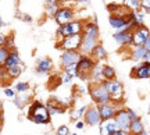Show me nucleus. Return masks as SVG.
Masks as SVG:
<instances>
[{"label": "nucleus", "mask_w": 150, "mask_h": 135, "mask_svg": "<svg viewBox=\"0 0 150 135\" xmlns=\"http://www.w3.org/2000/svg\"><path fill=\"white\" fill-rule=\"evenodd\" d=\"M83 41H82V46L81 50L83 54H92L97 48V41H99V28L95 22H86L83 27Z\"/></svg>", "instance_id": "1"}, {"label": "nucleus", "mask_w": 150, "mask_h": 135, "mask_svg": "<svg viewBox=\"0 0 150 135\" xmlns=\"http://www.w3.org/2000/svg\"><path fill=\"white\" fill-rule=\"evenodd\" d=\"M28 119L31 120V121H33V123H36V124H49L50 123V112H49V107L46 104L35 100L29 106Z\"/></svg>", "instance_id": "2"}, {"label": "nucleus", "mask_w": 150, "mask_h": 135, "mask_svg": "<svg viewBox=\"0 0 150 135\" xmlns=\"http://www.w3.org/2000/svg\"><path fill=\"white\" fill-rule=\"evenodd\" d=\"M89 93H91L93 102L96 103V106H103V104H107L111 102V95H110L108 89L103 87L100 82L96 85H92Z\"/></svg>", "instance_id": "3"}, {"label": "nucleus", "mask_w": 150, "mask_h": 135, "mask_svg": "<svg viewBox=\"0 0 150 135\" xmlns=\"http://www.w3.org/2000/svg\"><path fill=\"white\" fill-rule=\"evenodd\" d=\"M83 31V27H82V22L81 21H72L70 24H65V25H59V29H57V36L60 39L68 38V36H74V35H78Z\"/></svg>", "instance_id": "4"}, {"label": "nucleus", "mask_w": 150, "mask_h": 135, "mask_svg": "<svg viewBox=\"0 0 150 135\" xmlns=\"http://www.w3.org/2000/svg\"><path fill=\"white\" fill-rule=\"evenodd\" d=\"M82 41H83V36L81 33H78L74 36L61 39V42L59 43V48L63 49V52H65V50H79L81 46H82Z\"/></svg>", "instance_id": "5"}, {"label": "nucleus", "mask_w": 150, "mask_h": 135, "mask_svg": "<svg viewBox=\"0 0 150 135\" xmlns=\"http://www.w3.org/2000/svg\"><path fill=\"white\" fill-rule=\"evenodd\" d=\"M95 61L89 57L88 54H82L79 61H78V70H79V78H85V77H91L92 70L95 68Z\"/></svg>", "instance_id": "6"}, {"label": "nucleus", "mask_w": 150, "mask_h": 135, "mask_svg": "<svg viewBox=\"0 0 150 135\" xmlns=\"http://www.w3.org/2000/svg\"><path fill=\"white\" fill-rule=\"evenodd\" d=\"M83 119H85L86 125H91V127L100 125V123L103 121V119H102V116H100L99 106H89V109H88V112H86Z\"/></svg>", "instance_id": "7"}, {"label": "nucleus", "mask_w": 150, "mask_h": 135, "mask_svg": "<svg viewBox=\"0 0 150 135\" xmlns=\"http://www.w3.org/2000/svg\"><path fill=\"white\" fill-rule=\"evenodd\" d=\"M81 56L82 54L78 50H65V52H63L61 57H60V64L64 68H67V67H70L72 64H78Z\"/></svg>", "instance_id": "8"}, {"label": "nucleus", "mask_w": 150, "mask_h": 135, "mask_svg": "<svg viewBox=\"0 0 150 135\" xmlns=\"http://www.w3.org/2000/svg\"><path fill=\"white\" fill-rule=\"evenodd\" d=\"M108 22H110L111 28H114L117 32H121V31H129V29L132 28V27H131V24H129L128 18L121 17V16H115V14L110 16Z\"/></svg>", "instance_id": "9"}, {"label": "nucleus", "mask_w": 150, "mask_h": 135, "mask_svg": "<svg viewBox=\"0 0 150 135\" xmlns=\"http://www.w3.org/2000/svg\"><path fill=\"white\" fill-rule=\"evenodd\" d=\"M115 121H117V125L120 130H125L129 131V127H131V123H132V119L128 113V109H124L121 107L115 114Z\"/></svg>", "instance_id": "10"}, {"label": "nucleus", "mask_w": 150, "mask_h": 135, "mask_svg": "<svg viewBox=\"0 0 150 135\" xmlns=\"http://www.w3.org/2000/svg\"><path fill=\"white\" fill-rule=\"evenodd\" d=\"M150 39V31L145 25L142 27H138L134 31V46L138 48V46H145L146 42Z\"/></svg>", "instance_id": "11"}, {"label": "nucleus", "mask_w": 150, "mask_h": 135, "mask_svg": "<svg viewBox=\"0 0 150 135\" xmlns=\"http://www.w3.org/2000/svg\"><path fill=\"white\" fill-rule=\"evenodd\" d=\"M56 21L59 25H65V24H70L74 21V11L71 10L70 7H61L59 9V11L56 13Z\"/></svg>", "instance_id": "12"}, {"label": "nucleus", "mask_w": 150, "mask_h": 135, "mask_svg": "<svg viewBox=\"0 0 150 135\" xmlns=\"http://www.w3.org/2000/svg\"><path fill=\"white\" fill-rule=\"evenodd\" d=\"M108 92H110V95H111V102L114 103H118L122 100L124 97V87L121 82L118 81H110L108 84Z\"/></svg>", "instance_id": "13"}, {"label": "nucleus", "mask_w": 150, "mask_h": 135, "mask_svg": "<svg viewBox=\"0 0 150 135\" xmlns=\"http://www.w3.org/2000/svg\"><path fill=\"white\" fill-rule=\"evenodd\" d=\"M131 77L136 78V80H145V78H150V63L143 61L139 65H136L131 71Z\"/></svg>", "instance_id": "14"}, {"label": "nucleus", "mask_w": 150, "mask_h": 135, "mask_svg": "<svg viewBox=\"0 0 150 135\" xmlns=\"http://www.w3.org/2000/svg\"><path fill=\"white\" fill-rule=\"evenodd\" d=\"M121 107H117V103H107V104H103V106H99V110H100V116H102L103 120H108V119H114L117 112Z\"/></svg>", "instance_id": "15"}, {"label": "nucleus", "mask_w": 150, "mask_h": 135, "mask_svg": "<svg viewBox=\"0 0 150 135\" xmlns=\"http://www.w3.org/2000/svg\"><path fill=\"white\" fill-rule=\"evenodd\" d=\"M131 59L134 60V61H140V63H143V61L150 63V52L145 48V46L134 48L132 53H131Z\"/></svg>", "instance_id": "16"}, {"label": "nucleus", "mask_w": 150, "mask_h": 135, "mask_svg": "<svg viewBox=\"0 0 150 135\" xmlns=\"http://www.w3.org/2000/svg\"><path fill=\"white\" fill-rule=\"evenodd\" d=\"M99 128H100V135H112L115 131L120 130L115 119L103 120L102 123H100V125H99Z\"/></svg>", "instance_id": "17"}, {"label": "nucleus", "mask_w": 150, "mask_h": 135, "mask_svg": "<svg viewBox=\"0 0 150 135\" xmlns=\"http://www.w3.org/2000/svg\"><path fill=\"white\" fill-rule=\"evenodd\" d=\"M112 39L121 46H127V45L134 43V32L131 31H121V32H115L112 35Z\"/></svg>", "instance_id": "18"}, {"label": "nucleus", "mask_w": 150, "mask_h": 135, "mask_svg": "<svg viewBox=\"0 0 150 135\" xmlns=\"http://www.w3.org/2000/svg\"><path fill=\"white\" fill-rule=\"evenodd\" d=\"M53 68V61L47 57H42V59L38 60L36 63V71L40 72V74H45V72H49V71Z\"/></svg>", "instance_id": "19"}, {"label": "nucleus", "mask_w": 150, "mask_h": 135, "mask_svg": "<svg viewBox=\"0 0 150 135\" xmlns=\"http://www.w3.org/2000/svg\"><path fill=\"white\" fill-rule=\"evenodd\" d=\"M21 63V59H20V54L17 53V50H11L10 52V56H8V59L6 61V64L3 65V68H11V67H14V65H18Z\"/></svg>", "instance_id": "20"}, {"label": "nucleus", "mask_w": 150, "mask_h": 135, "mask_svg": "<svg viewBox=\"0 0 150 135\" xmlns=\"http://www.w3.org/2000/svg\"><path fill=\"white\" fill-rule=\"evenodd\" d=\"M143 131H145V127H143L142 120H140V119L132 120L131 127H129V132H131V135H140Z\"/></svg>", "instance_id": "21"}, {"label": "nucleus", "mask_w": 150, "mask_h": 135, "mask_svg": "<svg viewBox=\"0 0 150 135\" xmlns=\"http://www.w3.org/2000/svg\"><path fill=\"white\" fill-rule=\"evenodd\" d=\"M102 75L103 80H107V81H115V70L112 68L111 65H103L102 68Z\"/></svg>", "instance_id": "22"}, {"label": "nucleus", "mask_w": 150, "mask_h": 135, "mask_svg": "<svg viewBox=\"0 0 150 135\" xmlns=\"http://www.w3.org/2000/svg\"><path fill=\"white\" fill-rule=\"evenodd\" d=\"M88 109H89V106H81V107L75 109V110H72L71 112V120H74V121H78V120H81L82 117H85L86 112H88Z\"/></svg>", "instance_id": "23"}, {"label": "nucleus", "mask_w": 150, "mask_h": 135, "mask_svg": "<svg viewBox=\"0 0 150 135\" xmlns=\"http://www.w3.org/2000/svg\"><path fill=\"white\" fill-rule=\"evenodd\" d=\"M6 70V68H4ZM7 77L11 78V80H14V78H18V77L21 75L22 72V65H14V67H11V68H7Z\"/></svg>", "instance_id": "24"}, {"label": "nucleus", "mask_w": 150, "mask_h": 135, "mask_svg": "<svg viewBox=\"0 0 150 135\" xmlns=\"http://www.w3.org/2000/svg\"><path fill=\"white\" fill-rule=\"evenodd\" d=\"M92 56H93V59H97V60H104L106 57H107V52H106V49L103 48L102 45L99 43V45H97V48L95 49V52L92 53Z\"/></svg>", "instance_id": "25"}, {"label": "nucleus", "mask_w": 150, "mask_h": 135, "mask_svg": "<svg viewBox=\"0 0 150 135\" xmlns=\"http://www.w3.org/2000/svg\"><path fill=\"white\" fill-rule=\"evenodd\" d=\"M124 6L132 11H138L142 7V0H124Z\"/></svg>", "instance_id": "26"}, {"label": "nucleus", "mask_w": 150, "mask_h": 135, "mask_svg": "<svg viewBox=\"0 0 150 135\" xmlns=\"http://www.w3.org/2000/svg\"><path fill=\"white\" fill-rule=\"evenodd\" d=\"M57 3H59V0H46V10L52 16H56V13L59 11Z\"/></svg>", "instance_id": "27"}, {"label": "nucleus", "mask_w": 150, "mask_h": 135, "mask_svg": "<svg viewBox=\"0 0 150 135\" xmlns=\"http://www.w3.org/2000/svg\"><path fill=\"white\" fill-rule=\"evenodd\" d=\"M59 103H52L50 102V104H49L47 107H49V112H50V116H56V114H61L63 112H64L65 109L63 107V106H57Z\"/></svg>", "instance_id": "28"}, {"label": "nucleus", "mask_w": 150, "mask_h": 135, "mask_svg": "<svg viewBox=\"0 0 150 135\" xmlns=\"http://www.w3.org/2000/svg\"><path fill=\"white\" fill-rule=\"evenodd\" d=\"M64 72L65 74H68L70 77H79V70H78V64H72L70 65V67H67V68H64Z\"/></svg>", "instance_id": "29"}, {"label": "nucleus", "mask_w": 150, "mask_h": 135, "mask_svg": "<svg viewBox=\"0 0 150 135\" xmlns=\"http://www.w3.org/2000/svg\"><path fill=\"white\" fill-rule=\"evenodd\" d=\"M8 56H10L8 49L6 48V46H0V63H1V65L6 64V61H7V59H8Z\"/></svg>", "instance_id": "30"}, {"label": "nucleus", "mask_w": 150, "mask_h": 135, "mask_svg": "<svg viewBox=\"0 0 150 135\" xmlns=\"http://www.w3.org/2000/svg\"><path fill=\"white\" fill-rule=\"evenodd\" d=\"M14 89H16L20 95H21V93H25V92L29 91V84H28V82H17Z\"/></svg>", "instance_id": "31"}, {"label": "nucleus", "mask_w": 150, "mask_h": 135, "mask_svg": "<svg viewBox=\"0 0 150 135\" xmlns=\"http://www.w3.org/2000/svg\"><path fill=\"white\" fill-rule=\"evenodd\" d=\"M132 17H134V20L138 27H142V25H143V17H145V14H143L142 11H132Z\"/></svg>", "instance_id": "32"}, {"label": "nucleus", "mask_w": 150, "mask_h": 135, "mask_svg": "<svg viewBox=\"0 0 150 135\" xmlns=\"http://www.w3.org/2000/svg\"><path fill=\"white\" fill-rule=\"evenodd\" d=\"M27 103H29V97L28 96H22V97H18V99H16V106L17 107L22 109Z\"/></svg>", "instance_id": "33"}, {"label": "nucleus", "mask_w": 150, "mask_h": 135, "mask_svg": "<svg viewBox=\"0 0 150 135\" xmlns=\"http://www.w3.org/2000/svg\"><path fill=\"white\" fill-rule=\"evenodd\" d=\"M4 96L7 99H16L17 96V91L16 89H13V88H4Z\"/></svg>", "instance_id": "34"}, {"label": "nucleus", "mask_w": 150, "mask_h": 135, "mask_svg": "<svg viewBox=\"0 0 150 135\" xmlns=\"http://www.w3.org/2000/svg\"><path fill=\"white\" fill-rule=\"evenodd\" d=\"M121 7L122 6H120L118 3H110V4H107V10L111 13V14H117L118 10H121Z\"/></svg>", "instance_id": "35"}, {"label": "nucleus", "mask_w": 150, "mask_h": 135, "mask_svg": "<svg viewBox=\"0 0 150 135\" xmlns=\"http://www.w3.org/2000/svg\"><path fill=\"white\" fill-rule=\"evenodd\" d=\"M56 135H70V130L67 125H60L57 131H56Z\"/></svg>", "instance_id": "36"}, {"label": "nucleus", "mask_w": 150, "mask_h": 135, "mask_svg": "<svg viewBox=\"0 0 150 135\" xmlns=\"http://www.w3.org/2000/svg\"><path fill=\"white\" fill-rule=\"evenodd\" d=\"M7 49H11L14 48V36L10 35V36H7V41H6V45H4Z\"/></svg>", "instance_id": "37"}, {"label": "nucleus", "mask_w": 150, "mask_h": 135, "mask_svg": "<svg viewBox=\"0 0 150 135\" xmlns=\"http://www.w3.org/2000/svg\"><path fill=\"white\" fill-rule=\"evenodd\" d=\"M142 9L146 13H150V0H142Z\"/></svg>", "instance_id": "38"}, {"label": "nucleus", "mask_w": 150, "mask_h": 135, "mask_svg": "<svg viewBox=\"0 0 150 135\" xmlns=\"http://www.w3.org/2000/svg\"><path fill=\"white\" fill-rule=\"evenodd\" d=\"M71 80H72V77H70L68 74H65V72H64V75L61 77V82L63 84H68V82H71Z\"/></svg>", "instance_id": "39"}, {"label": "nucleus", "mask_w": 150, "mask_h": 135, "mask_svg": "<svg viewBox=\"0 0 150 135\" xmlns=\"http://www.w3.org/2000/svg\"><path fill=\"white\" fill-rule=\"evenodd\" d=\"M85 120H78V121H76V124H75V127H76V128H78V130H82V128H83V127H85Z\"/></svg>", "instance_id": "40"}, {"label": "nucleus", "mask_w": 150, "mask_h": 135, "mask_svg": "<svg viewBox=\"0 0 150 135\" xmlns=\"http://www.w3.org/2000/svg\"><path fill=\"white\" fill-rule=\"evenodd\" d=\"M112 135H131V132H129V131H125V130H118Z\"/></svg>", "instance_id": "41"}, {"label": "nucleus", "mask_w": 150, "mask_h": 135, "mask_svg": "<svg viewBox=\"0 0 150 135\" xmlns=\"http://www.w3.org/2000/svg\"><path fill=\"white\" fill-rule=\"evenodd\" d=\"M128 113H129V116H131V119L132 120H135V119H139V117H138V114L135 113L134 110H132V109H128Z\"/></svg>", "instance_id": "42"}, {"label": "nucleus", "mask_w": 150, "mask_h": 135, "mask_svg": "<svg viewBox=\"0 0 150 135\" xmlns=\"http://www.w3.org/2000/svg\"><path fill=\"white\" fill-rule=\"evenodd\" d=\"M6 41H7V39H6V35H3V33H1V35H0V45H1V46H4Z\"/></svg>", "instance_id": "43"}, {"label": "nucleus", "mask_w": 150, "mask_h": 135, "mask_svg": "<svg viewBox=\"0 0 150 135\" xmlns=\"http://www.w3.org/2000/svg\"><path fill=\"white\" fill-rule=\"evenodd\" d=\"M145 48H146V49H147V50H149V52H150V39H149V41H147V42H146Z\"/></svg>", "instance_id": "44"}, {"label": "nucleus", "mask_w": 150, "mask_h": 135, "mask_svg": "<svg viewBox=\"0 0 150 135\" xmlns=\"http://www.w3.org/2000/svg\"><path fill=\"white\" fill-rule=\"evenodd\" d=\"M140 135H150V132H149V131H143V132H142V134H140Z\"/></svg>", "instance_id": "45"}, {"label": "nucleus", "mask_w": 150, "mask_h": 135, "mask_svg": "<svg viewBox=\"0 0 150 135\" xmlns=\"http://www.w3.org/2000/svg\"><path fill=\"white\" fill-rule=\"evenodd\" d=\"M149 114H150V104H149Z\"/></svg>", "instance_id": "46"}, {"label": "nucleus", "mask_w": 150, "mask_h": 135, "mask_svg": "<svg viewBox=\"0 0 150 135\" xmlns=\"http://www.w3.org/2000/svg\"><path fill=\"white\" fill-rule=\"evenodd\" d=\"M71 135H78V134H71Z\"/></svg>", "instance_id": "47"}, {"label": "nucleus", "mask_w": 150, "mask_h": 135, "mask_svg": "<svg viewBox=\"0 0 150 135\" xmlns=\"http://www.w3.org/2000/svg\"><path fill=\"white\" fill-rule=\"evenodd\" d=\"M59 1H64V0H59Z\"/></svg>", "instance_id": "48"}]
</instances>
